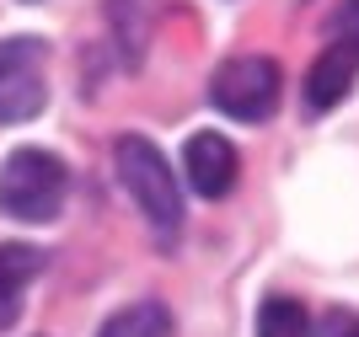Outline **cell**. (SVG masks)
Returning <instances> with one entry per match:
<instances>
[{
    "mask_svg": "<svg viewBox=\"0 0 359 337\" xmlns=\"http://www.w3.org/2000/svg\"><path fill=\"white\" fill-rule=\"evenodd\" d=\"M113 161H118V177H123V188H129V198H135V209L145 214V225L166 247L182 231V193H177L172 161L150 145L145 134H123L118 145H113Z\"/></svg>",
    "mask_w": 359,
    "mask_h": 337,
    "instance_id": "1",
    "label": "cell"
},
{
    "mask_svg": "<svg viewBox=\"0 0 359 337\" xmlns=\"http://www.w3.org/2000/svg\"><path fill=\"white\" fill-rule=\"evenodd\" d=\"M65 193H70V166H65L54 150L22 145L0 166V209H6L11 220H27V225L54 220L65 209Z\"/></svg>",
    "mask_w": 359,
    "mask_h": 337,
    "instance_id": "2",
    "label": "cell"
},
{
    "mask_svg": "<svg viewBox=\"0 0 359 337\" xmlns=\"http://www.w3.org/2000/svg\"><path fill=\"white\" fill-rule=\"evenodd\" d=\"M279 86H285V75H279L273 59L241 54V59H225L220 70H215L210 102L220 107L225 118H236V123H263V118L279 107Z\"/></svg>",
    "mask_w": 359,
    "mask_h": 337,
    "instance_id": "3",
    "label": "cell"
},
{
    "mask_svg": "<svg viewBox=\"0 0 359 337\" xmlns=\"http://www.w3.org/2000/svg\"><path fill=\"white\" fill-rule=\"evenodd\" d=\"M48 102V43L6 38L0 43V123H27Z\"/></svg>",
    "mask_w": 359,
    "mask_h": 337,
    "instance_id": "4",
    "label": "cell"
},
{
    "mask_svg": "<svg viewBox=\"0 0 359 337\" xmlns=\"http://www.w3.org/2000/svg\"><path fill=\"white\" fill-rule=\"evenodd\" d=\"M182 172L194 182L198 198H225V193L236 188V172H241V156L236 145L215 129H198L188 145H182Z\"/></svg>",
    "mask_w": 359,
    "mask_h": 337,
    "instance_id": "5",
    "label": "cell"
},
{
    "mask_svg": "<svg viewBox=\"0 0 359 337\" xmlns=\"http://www.w3.org/2000/svg\"><path fill=\"white\" fill-rule=\"evenodd\" d=\"M354 75H359V48L327 38V48H322L316 64L306 70V113H332V107L354 91Z\"/></svg>",
    "mask_w": 359,
    "mask_h": 337,
    "instance_id": "6",
    "label": "cell"
},
{
    "mask_svg": "<svg viewBox=\"0 0 359 337\" xmlns=\"http://www.w3.org/2000/svg\"><path fill=\"white\" fill-rule=\"evenodd\" d=\"M43 273V252L27 247V241H11V247H0V332L16 322V310H22V289Z\"/></svg>",
    "mask_w": 359,
    "mask_h": 337,
    "instance_id": "7",
    "label": "cell"
},
{
    "mask_svg": "<svg viewBox=\"0 0 359 337\" xmlns=\"http://www.w3.org/2000/svg\"><path fill=\"white\" fill-rule=\"evenodd\" d=\"M97 337H172V310L161 300H135V305L113 310Z\"/></svg>",
    "mask_w": 359,
    "mask_h": 337,
    "instance_id": "8",
    "label": "cell"
},
{
    "mask_svg": "<svg viewBox=\"0 0 359 337\" xmlns=\"http://www.w3.org/2000/svg\"><path fill=\"white\" fill-rule=\"evenodd\" d=\"M257 337H311V316L290 294H269L257 305Z\"/></svg>",
    "mask_w": 359,
    "mask_h": 337,
    "instance_id": "9",
    "label": "cell"
},
{
    "mask_svg": "<svg viewBox=\"0 0 359 337\" xmlns=\"http://www.w3.org/2000/svg\"><path fill=\"white\" fill-rule=\"evenodd\" d=\"M327 38H338V43H354V48H359V0H344V6L327 16Z\"/></svg>",
    "mask_w": 359,
    "mask_h": 337,
    "instance_id": "10",
    "label": "cell"
},
{
    "mask_svg": "<svg viewBox=\"0 0 359 337\" xmlns=\"http://www.w3.org/2000/svg\"><path fill=\"white\" fill-rule=\"evenodd\" d=\"M322 337H359V316L354 310H332L322 322Z\"/></svg>",
    "mask_w": 359,
    "mask_h": 337,
    "instance_id": "11",
    "label": "cell"
}]
</instances>
